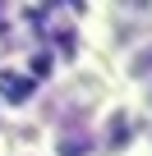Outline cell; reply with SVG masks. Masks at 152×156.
Returning a JSON list of instances; mask_svg holds the SVG:
<instances>
[{"instance_id":"obj_4","label":"cell","mask_w":152,"mask_h":156,"mask_svg":"<svg viewBox=\"0 0 152 156\" xmlns=\"http://www.w3.org/2000/svg\"><path fill=\"white\" fill-rule=\"evenodd\" d=\"M129 101H134V110L143 115V124H152V78H147L138 92H129Z\"/></svg>"},{"instance_id":"obj_6","label":"cell","mask_w":152,"mask_h":156,"mask_svg":"<svg viewBox=\"0 0 152 156\" xmlns=\"http://www.w3.org/2000/svg\"><path fill=\"white\" fill-rule=\"evenodd\" d=\"M19 23V5H0V41L9 37V28Z\"/></svg>"},{"instance_id":"obj_9","label":"cell","mask_w":152,"mask_h":156,"mask_svg":"<svg viewBox=\"0 0 152 156\" xmlns=\"http://www.w3.org/2000/svg\"><path fill=\"white\" fill-rule=\"evenodd\" d=\"M134 156H143V147H138V151H134Z\"/></svg>"},{"instance_id":"obj_3","label":"cell","mask_w":152,"mask_h":156,"mask_svg":"<svg viewBox=\"0 0 152 156\" xmlns=\"http://www.w3.org/2000/svg\"><path fill=\"white\" fill-rule=\"evenodd\" d=\"M147 78H152V37H143V41H134V46H124L120 55L106 60V83L120 97L138 92Z\"/></svg>"},{"instance_id":"obj_1","label":"cell","mask_w":152,"mask_h":156,"mask_svg":"<svg viewBox=\"0 0 152 156\" xmlns=\"http://www.w3.org/2000/svg\"><path fill=\"white\" fill-rule=\"evenodd\" d=\"M143 115L134 110L129 97L111 92L97 110H92V124H88V156H134L143 147Z\"/></svg>"},{"instance_id":"obj_8","label":"cell","mask_w":152,"mask_h":156,"mask_svg":"<svg viewBox=\"0 0 152 156\" xmlns=\"http://www.w3.org/2000/svg\"><path fill=\"white\" fill-rule=\"evenodd\" d=\"M5 151H9V133L0 129V156H5Z\"/></svg>"},{"instance_id":"obj_2","label":"cell","mask_w":152,"mask_h":156,"mask_svg":"<svg viewBox=\"0 0 152 156\" xmlns=\"http://www.w3.org/2000/svg\"><path fill=\"white\" fill-rule=\"evenodd\" d=\"M46 78H37L19 55L14 60H0V106L5 110H14V115H28V110H37L42 106V97H46Z\"/></svg>"},{"instance_id":"obj_5","label":"cell","mask_w":152,"mask_h":156,"mask_svg":"<svg viewBox=\"0 0 152 156\" xmlns=\"http://www.w3.org/2000/svg\"><path fill=\"white\" fill-rule=\"evenodd\" d=\"M5 156H51V147L46 142H9Z\"/></svg>"},{"instance_id":"obj_7","label":"cell","mask_w":152,"mask_h":156,"mask_svg":"<svg viewBox=\"0 0 152 156\" xmlns=\"http://www.w3.org/2000/svg\"><path fill=\"white\" fill-rule=\"evenodd\" d=\"M143 156H152V124L143 129Z\"/></svg>"}]
</instances>
